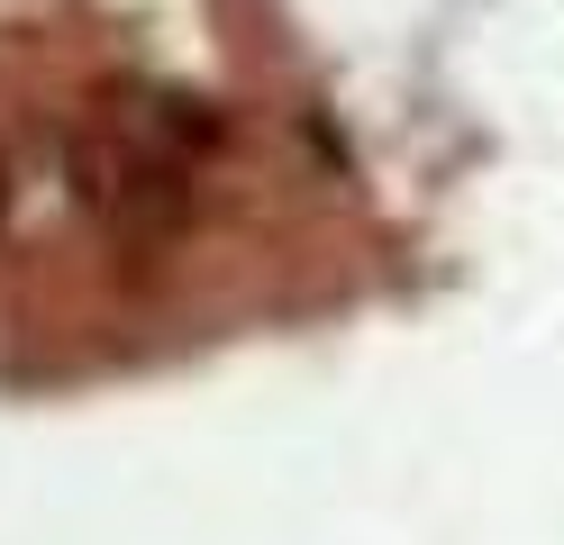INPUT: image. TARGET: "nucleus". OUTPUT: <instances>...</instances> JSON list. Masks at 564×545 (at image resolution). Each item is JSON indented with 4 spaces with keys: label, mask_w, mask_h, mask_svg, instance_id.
Here are the masks:
<instances>
[{
    "label": "nucleus",
    "mask_w": 564,
    "mask_h": 545,
    "mask_svg": "<svg viewBox=\"0 0 564 545\" xmlns=\"http://www.w3.org/2000/svg\"><path fill=\"white\" fill-rule=\"evenodd\" d=\"M74 182L119 218H173L183 192H192L183 164L155 155V145H137V137H74Z\"/></svg>",
    "instance_id": "nucleus-1"
},
{
    "label": "nucleus",
    "mask_w": 564,
    "mask_h": 545,
    "mask_svg": "<svg viewBox=\"0 0 564 545\" xmlns=\"http://www.w3.org/2000/svg\"><path fill=\"white\" fill-rule=\"evenodd\" d=\"M164 137H183V145H219V109L173 91V100H164Z\"/></svg>",
    "instance_id": "nucleus-2"
}]
</instances>
